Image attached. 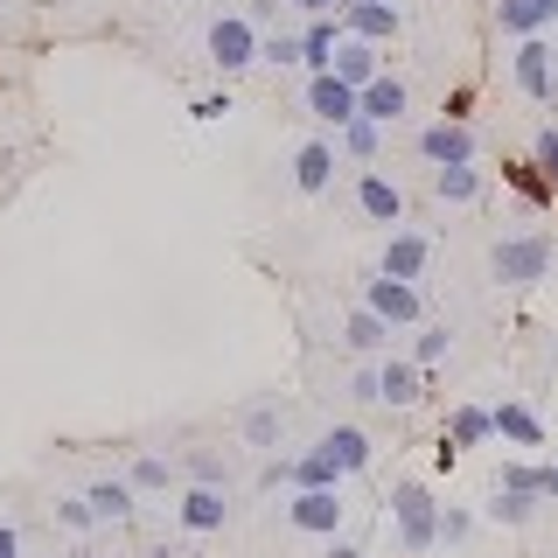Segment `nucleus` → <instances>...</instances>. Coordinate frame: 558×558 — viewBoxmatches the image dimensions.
<instances>
[{"instance_id": "obj_1", "label": "nucleus", "mask_w": 558, "mask_h": 558, "mask_svg": "<svg viewBox=\"0 0 558 558\" xmlns=\"http://www.w3.org/2000/svg\"><path fill=\"white\" fill-rule=\"evenodd\" d=\"M391 517H398V545H405V551H433V545H440V502H433V488L405 482L391 496Z\"/></svg>"}, {"instance_id": "obj_2", "label": "nucleus", "mask_w": 558, "mask_h": 558, "mask_svg": "<svg viewBox=\"0 0 558 558\" xmlns=\"http://www.w3.org/2000/svg\"><path fill=\"white\" fill-rule=\"evenodd\" d=\"M488 266H496L502 287H537V279L551 272V238L531 231V238H502L496 252H488Z\"/></svg>"}, {"instance_id": "obj_3", "label": "nucleus", "mask_w": 558, "mask_h": 558, "mask_svg": "<svg viewBox=\"0 0 558 558\" xmlns=\"http://www.w3.org/2000/svg\"><path fill=\"white\" fill-rule=\"evenodd\" d=\"M209 63H217V70L258 63V28L244 22V14H217V22H209Z\"/></svg>"}, {"instance_id": "obj_4", "label": "nucleus", "mask_w": 558, "mask_h": 558, "mask_svg": "<svg viewBox=\"0 0 558 558\" xmlns=\"http://www.w3.org/2000/svg\"><path fill=\"white\" fill-rule=\"evenodd\" d=\"M398 28H405V22H398V8H391V0H342V35H349V43H398Z\"/></svg>"}, {"instance_id": "obj_5", "label": "nucleus", "mask_w": 558, "mask_h": 558, "mask_svg": "<svg viewBox=\"0 0 558 558\" xmlns=\"http://www.w3.org/2000/svg\"><path fill=\"white\" fill-rule=\"evenodd\" d=\"M287 517H293V531H307V537H336L342 531V496L336 488H301V496L287 502Z\"/></svg>"}, {"instance_id": "obj_6", "label": "nucleus", "mask_w": 558, "mask_h": 558, "mask_svg": "<svg viewBox=\"0 0 558 558\" xmlns=\"http://www.w3.org/2000/svg\"><path fill=\"white\" fill-rule=\"evenodd\" d=\"M418 154H426L433 168H461V161H475V133L453 126V119H440V126L418 133Z\"/></svg>"}, {"instance_id": "obj_7", "label": "nucleus", "mask_w": 558, "mask_h": 558, "mask_svg": "<svg viewBox=\"0 0 558 558\" xmlns=\"http://www.w3.org/2000/svg\"><path fill=\"white\" fill-rule=\"evenodd\" d=\"M363 307H371L384 328L418 322V287H405V279H384V272H377V279H371V301H363Z\"/></svg>"}, {"instance_id": "obj_8", "label": "nucleus", "mask_w": 558, "mask_h": 558, "mask_svg": "<svg viewBox=\"0 0 558 558\" xmlns=\"http://www.w3.org/2000/svg\"><path fill=\"white\" fill-rule=\"evenodd\" d=\"M328 77L349 84V92H363V84H377V77H384V63H377V49H371V43H349V35H342V43H336V63H328Z\"/></svg>"}, {"instance_id": "obj_9", "label": "nucleus", "mask_w": 558, "mask_h": 558, "mask_svg": "<svg viewBox=\"0 0 558 558\" xmlns=\"http://www.w3.org/2000/svg\"><path fill=\"white\" fill-rule=\"evenodd\" d=\"M551 57H558V49H551V43H537V35L517 49V92H523V98H537V105L551 98Z\"/></svg>"}, {"instance_id": "obj_10", "label": "nucleus", "mask_w": 558, "mask_h": 558, "mask_svg": "<svg viewBox=\"0 0 558 558\" xmlns=\"http://www.w3.org/2000/svg\"><path fill=\"white\" fill-rule=\"evenodd\" d=\"M307 112L328 119V126H349V119H356V92H349V84H336V77L322 70V77L307 84Z\"/></svg>"}, {"instance_id": "obj_11", "label": "nucleus", "mask_w": 558, "mask_h": 558, "mask_svg": "<svg viewBox=\"0 0 558 558\" xmlns=\"http://www.w3.org/2000/svg\"><path fill=\"white\" fill-rule=\"evenodd\" d=\"M558 22V0H496V28H510L531 43L537 28H551Z\"/></svg>"}, {"instance_id": "obj_12", "label": "nucleus", "mask_w": 558, "mask_h": 558, "mask_svg": "<svg viewBox=\"0 0 558 558\" xmlns=\"http://www.w3.org/2000/svg\"><path fill=\"white\" fill-rule=\"evenodd\" d=\"M426 258H433L426 238H418V231H398L391 244H384V279H405V287H412V279L426 272Z\"/></svg>"}, {"instance_id": "obj_13", "label": "nucleus", "mask_w": 558, "mask_h": 558, "mask_svg": "<svg viewBox=\"0 0 558 558\" xmlns=\"http://www.w3.org/2000/svg\"><path fill=\"white\" fill-rule=\"evenodd\" d=\"M398 112H405V84L398 77H377V84L356 92V119H371V126H391Z\"/></svg>"}, {"instance_id": "obj_14", "label": "nucleus", "mask_w": 558, "mask_h": 558, "mask_svg": "<svg viewBox=\"0 0 558 558\" xmlns=\"http://www.w3.org/2000/svg\"><path fill=\"white\" fill-rule=\"evenodd\" d=\"M293 182H301L307 196H322V189L336 182V147H328V140H307V147L293 154Z\"/></svg>"}, {"instance_id": "obj_15", "label": "nucleus", "mask_w": 558, "mask_h": 558, "mask_svg": "<svg viewBox=\"0 0 558 558\" xmlns=\"http://www.w3.org/2000/svg\"><path fill=\"white\" fill-rule=\"evenodd\" d=\"M356 203H363V217H371V223H398V217H405V196H398V182H384V174H363Z\"/></svg>"}, {"instance_id": "obj_16", "label": "nucleus", "mask_w": 558, "mask_h": 558, "mask_svg": "<svg viewBox=\"0 0 558 558\" xmlns=\"http://www.w3.org/2000/svg\"><path fill=\"white\" fill-rule=\"evenodd\" d=\"M322 453L342 468V475L371 468V440H363V426H336V433H322Z\"/></svg>"}, {"instance_id": "obj_17", "label": "nucleus", "mask_w": 558, "mask_h": 558, "mask_svg": "<svg viewBox=\"0 0 558 558\" xmlns=\"http://www.w3.org/2000/svg\"><path fill=\"white\" fill-rule=\"evenodd\" d=\"M223 517H231L223 488H189V496H182V523H189V531H223Z\"/></svg>"}, {"instance_id": "obj_18", "label": "nucleus", "mask_w": 558, "mask_h": 558, "mask_svg": "<svg viewBox=\"0 0 558 558\" xmlns=\"http://www.w3.org/2000/svg\"><path fill=\"white\" fill-rule=\"evenodd\" d=\"M336 43H342V22H328V14H322V22H307V35H301V63L314 70V77L336 63Z\"/></svg>"}, {"instance_id": "obj_19", "label": "nucleus", "mask_w": 558, "mask_h": 558, "mask_svg": "<svg viewBox=\"0 0 558 558\" xmlns=\"http://www.w3.org/2000/svg\"><path fill=\"white\" fill-rule=\"evenodd\" d=\"M377 398H384V405H418V363H384V371H377Z\"/></svg>"}, {"instance_id": "obj_20", "label": "nucleus", "mask_w": 558, "mask_h": 558, "mask_svg": "<svg viewBox=\"0 0 558 558\" xmlns=\"http://www.w3.org/2000/svg\"><path fill=\"white\" fill-rule=\"evenodd\" d=\"M342 342L356 349V356H377V349L391 342V328H384V322H377L371 307H356V314H349V328H342Z\"/></svg>"}, {"instance_id": "obj_21", "label": "nucleus", "mask_w": 558, "mask_h": 558, "mask_svg": "<svg viewBox=\"0 0 558 558\" xmlns=\"http://www.w3.org/2000/svg\"><path fill=\"white\" fill-rule=\"evenodd\" d=\"M433 189H440L447 203H475L482 196V168L461 161V168H433Z\"/></svg>"}, {"instance_id": "obj_22", "label": "nucleus", "mask_w": 558, "mask_h": 558, "mask_svg": "<svg viewBox=\"0 0 558 558\" xmlns=\"http://www.w3.org/2000/svg\"><path fill=\"white\" fill-rule=\"evenodd\" d=\"M84 502H92L98 523H126V517H133V488H126V482H98Z\"/></svg>"}, {"instance_id": "obj_23", "label": "nucleus", "mask_w": 558, "mask_h": 558, "mask_svg": "<svg viewBox=\"0 0 558 558\" xmlns=\"http://www.w3.org/2000/svg\"><path fill=\"white\" fill-rule=\"evenodd\" d=\"M488 426H496L502 440H517V447H537V418L523 412V405H496V412H488Z\"/></svg>"}, {"instance_id": "obj_24", "label": "nucleus", "mask_w": 558, "mask_h": 558, "mask_svg": "<svg viewBox=\"0 0 558 558\" xmlns=\"http://www.w3.org/2000/svg\"><path fill=\"white\" fill-rule=\"evenodd\" d=\"M488 433H496V426H488V412H482V405H461V412H453V433H447V447H453V453H461V447H482Z\"/></svg>"}, {"instance_id": "obj_25", "label": "nucleus", "mask_w": 558, "mask_h": 558, "mask_svg": "<svg viewBox=\"0 0 558 558\" xmlns=\"http://www.w3.org/2000/svg\"><path fill=\"white\" fill-rule=\"evenodd\" d=\"M189 475H196V488H223V482H231V468H223V453L189 447Z\"/></svg>"}, {"instance_id": "obj_26", "label": "nucleus", "mask_w": 558, "mask_h": 558, "mask_svg": "<svg viewBox=\"0 0 558 558\" xmlns=\"http://www.w3.org/2000/svg\"><path fill=\"white\" fill-rule=\"evenodd\" d=\"M531 510H537V496H517V488H496V496H488V517L496 523H531Z\"/></svg>"}, {"instance_id": "obj_27", "label": "nucleus", "mask_w": 558, "mask_h": 558, "mask_svg": "<svg viewBox=\"0 0 558 558\" xmlns=\"http://www.w3.org/2000/svg\"><path fill=\"white\" fill-rule=\"evenodd\" d=\"M377 140H384V126H371V119H349L342 126V147L356 154V161H377Z\"/></svg>"}, {"instance_id": "obj_28", "label": "nucleus", "mask_w": 558, "mask_h": 558, "mask_svg": "<svg viewBox=\"0 0 558 558\" xmlns=\"http://www.w3.org/2000/svg\"><path fill=\"white\" fill-rule=\"evenodd\" d=\"M279 426H287V418H279V405L244 412V440H252V447H272V440H279Z\"/></svg>"}, {"instance_id": "obj_29", "label": "nucleus", "mask_w": 558, "mask_h": 558, "mask_svg": "<svg viewBox=\"0 0 558 558\" xmlns=\"http://www.w3.org/2000/svg\"><path fill=\"white\" fill-rule=\"evenodd\" d=\"M502 174H510V189H517L523 203H551V182H545L531 161H517V168H502Z\"/></svg>"}, {"instance_id": "obj_30", "label": "nucleus", "mask_w": 558, "mask_h": 558, "mask_svg": "<svg viewBox=\"0 0 558 558\" xmlns=\"http://www.w3.org/2000/svg\"><path fill=\"white\" fill-rule=\"evenodd\" d=\"M537 174H545V182L558 189V126H545V133H537V161H531Z\"/></svg>"}, {"instance_id": "obj_31", "label": "nucleus", "mask_w": 558, "mask_h": 558, "mask_svg": "<svg viewBox=\"0 0 558 558\" xmlns=\"http://www.w3.org/2000/svg\"><path fill=\"white\" fill-rule=\"evenodd\" d=\"M537 475H545V468H523V461H510L496 488H517V496H545V488H537Z\"/></svg>"}, {"instance_id": "obj_32", "label": "nucleus", "mask_w": 558, "mask_h": 558, "mask_svg": "<svg viewBox=\"0 0 558 558\" xmlns=\"http://www.w3.org/2000/svg\"><path fill=\"white\" fill-rule=\"evenodd\" d=\"M258 57H266V63H301V35H266Z\"/></svg>"}, {"instance_id": "obj_33", "label": "nucleus", "mask_w": 558, "mask_h": 558, "mask_svg": "<svg viewBox=\"0 0 558 558\" xmlns=\"http://www.w3.org/2000/svg\"><path fill=\"white\" fill-rule=\"evenodd\" d=\"M168 482V461H154V453H140L133 461V488H161Z\"/></svg>"}, {"instance_id": "obj_34", "label": "nucleus", "mask_w": 558, "mask_h": 558, "mask_svg": "<svg viewBox=\"0 0 558 558\" xmlns=\"http://www.w3.org/2000/svg\"><path fill=\"white\" fill-rule=\"evenodd\" d=\"M468 531H475V517H468V510H440V537H447V545H461Z\"/></svg>"}, {"instance_id": "obj_35", "label": "nucleus", "mask_w": 558, "mask_h": 558, "mask_svg": "<svg viewBox=\"0 0 558 558\" xmlns=\"http://www.w3.org/2000/svg\"><path fill=\"white\" fill-rule=\"evenodd\" d=\"M57 517L70 523V531H92V523H98V517H92V502H84V496H77V502H57Z\"/></svg>"}, {"instance_id": "obj_36", "label": "nucleus", "mask_w": 558, "mask_h": 558, "mask_svg": "<svg viewBox=\"0 0 558 558\" xmlns=\"http://www.w3.org/2000/svg\"><path fill=\"white\" fill-rule=\"evenodd\" d=\"M447 342H453L447 328H426V336H418V363H440V356H447Z\"/></svg>"}, {"instance_id": "obj_37", "label": "nucleus", "mask_w": 558, "mask_h": 558, "mask_svg": "<svg viewBox=\"0 0 558 558\" xmlns=\"http://www.w3.org/2000/svg\"><path fill=\"white\" fill-rule=\"evenodd\" d=\"M468 105H475V92H453L447 98V119H453V126H468Z\"/></svg>"}, {"instance_id": "obj_38", "label": "nucleus", "mask_w": 558, "mask_h": 558, "mask_svg": "<svg viewBox=\"0 0 558 558\" xmlns=\"http://www.w3.org/2000/svg\"><path fill=\"white\" fill-rule=\"evenodd\" d=\"M293 8H307L314 22H322V14H342V0H293Z\"/></svg>"}, {"instance_id": "obj_39", "label": "nucleus", "mask_w": 558, "mask_h": 558, "mask_svg": "<svg viewBox=\"0 0 558 558\" xmlns=\"http://www.w3.org/2000/svg\"><path fill=\"white\" fill-rule=\"evenodd\" d=\"M0 558H22V537H14L8 523H0Z\"/></svg>"}, {"instance_id": "obj_40", "label": "nucleus", "mask_w": 558, "mask_h": 558, "mask_svg": "<svg viewBox=\"0 0 558 558\" xmlns=\"http://www.w3.org/2000/svg\"><path fill=\"white\" fill-rule=\"evenodd\" d=\"M537 488H545V496H558V461L545 468V475H537Z\"/></svg>"}, {"instance_id": "obj_41", "label": "nucleus", "mask_w": 558, "mask_h": 558, "mask_svg": "<svg viewBox=\"0 0 558 558\" xmlns=\"http://www.w3.org/2000/svg\"><path fill=\"white\" fill-rule=\"evenodd\" d=\"M328 558H363V551L356 545H328Z\"/></svg>"}]
</instances>
